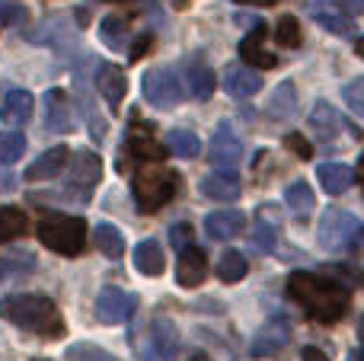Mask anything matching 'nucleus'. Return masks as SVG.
Masks as SVG:
<instances>
[{"label": "nucleus", "instance_id": "obj_1", "mask_svg": "<svg viewBox=\"0 0 364 361\" xmlns=\"http://www.w3.org/2000/svg\"><path fill=\"white\" fill-rule=\"evenodd\" d=\"M288 298L316 323H339L348 313L352 294L346 285L333 279H323L314 272H294L288 279Z\"/></svg>", "mask_w": 364, "mask_h": 361}, {"label": "nucleus", "instance_id": "obj_2", "mask_svg": "<svg viewBox=\"0 0 364 361\" xmlns=\"http://www.w3.org/2000/svg\"><path fill=\"white\" fill-rule=\"evenodd\" d=\"M0 317L10 320L13 326L26 333H36L42 339L64 336V317L58 304L42 294H13V298L0 301Z\"/></svg>", "mask_w": 364, "mask_h": 361}, {"label": "nucleus", "instance_id": "obj_3", "mask_svg": "<svg viewBox=\"0 0 364 361\" xmlns=\"http://www.w3.org/2000/svg\"><path fill=\"white\" fill-rule=\"evenodd\" d=\"M36 237L51 253L77 256L87 247V221L74 217V215H58V211H51V215H45L42 221H38Z\"/></svg>", "mask_w": 364, "mask_h": 361}, {"label": "nucleus", "instance_id": "obj_4", "mask_svg": "<svg viewBox=\"0 0 364 361\" xmlns=\"http://www.w3.org/2000/svg\"><path fill=\"white\" fill-rule=\"evenodd\" d=\"M176 189H179V176L160 163L138 170V176H134V183H132L134 202H138V208L144 211V215L160 211L173 195H176Z\"/></svg>", "mask_w": 364, "mask_h": 361}, {"label": "nucleus", "instance_id": "obj_5", "mask_svg": "<svg viewBox=\"0 0 364 361\" xmlns=\"http://www.w3.org/2000/svg\"><path fill=\"white\" fill-rule=\"evenodd\" d=\"M358 217L346 208H326L320 217V227H316V240H320L323 249L329 253H342L348 249L355 240H358Z\"/></svg>", "mask_w": 364, "mask_h": 361}, {"label": "nucleus", "instance_id": "obj_6", "mask_svg": "<svg viewBox=\"0 0 364 361\" xmlns=\"http://www.w3.org/2000/svg\"><path fill=\"white\" fill-rule=\"evenodd\" d=\"M310 131H316V141L323 144H339V141H358L361 131L352 122L342 119V112L326 99H316L310 109Z\"/></svg>", "mask_w": 364, "mask_h": 361}, {"label": "nucleus", "instance_id": "obj_7", "mask_svg": "<svg viewBox=\"0 0 364 361\" xmlns=\"http://www.w3.org/2000/svg\"><path fill=\"white\" fill-rule=\"evenodd\" d=\"M141 90H144V99L157 109H173V106H179V99H182V80L173 68L147 70Z\"/></svg>", "mask_w": 364, "mask_h": 361}, {"label": "nucleus", "instance_id": "obj_8", "mask_svg": "<svg viewBox=\"0 0 364 361\" xmlns=\"http://www.w3.org/2000/svg\"><path fill=\"white\" fill-rule=\"evenodd\" d=\"M102 176V160L93 151H77L70 153V173H68V195H77L87 202L93 195L96 183Z\"/></svg>", "mask_w": 364, "mask_h": 361}, {"label": "nucleus", "instance_id": "obj_9", "mask_svg": "<svg viewBox=\"0 0 364 361\" xmlns=\"http://www.w3.org/2000/svg\"><path fill=\"white\" fill-rule=\"evenodd\" d=\"M179 355V330L166 317H157L144 333L141 358L144 361H173Z\"/></svg>", "mask_w": 364, "mask_h": 361}, {"label": "nucleus", "instance_id": "obj_10", "mask_svg": "<svg viewBox=\"0 0 364 361\" xmlns=\"http://www.w3.org/2000/svg\"><path fill=\"white\" fill-rule=\"evenodd\" d=\"M134 311H138V298L128 291H122V288H102L100 298H96V320L106 326H122L128 323V320L134 317Z\"/></svg>", "mask_w": 364, "mask_h": 361}, {"label": "nucleus", "instance_id": "obj_11", "mask_svg": "<svg viewBox=\"0 0 364 361\" xmlns=\"http://www.w3.org/2000/svg\"><path fill=\"white\" fill-rule=\"evenodd\" d=\"M154 128H144L134 122L132 134H128V144L122 147V160H119V173H125L132 166V160H144V163H160L164 160V147L154 141Z\"/></svg>", "mask_w": 364, "mask_h": 361}, {"label": "nucleus", "instance_id": "obj_12", "mask_svg": "<svg viewBox=\"0 0 364 361\" xmlns=\"http://www.w3.org/2000/svg\"><path fill=\"white\" fill-rule=\"evenodd\" d=\"M211 163L220 166V170H233V166H240V160H243V141L233 134L230 125H220L218 131H214L211 138Z\"/></svg>", "mask_w": 364, "mask_h": 361}, {"label": "nucleus", "instance_id": "obj_13", "mask_svg": "<svg viewBox=\"0 0 364 361\" xmlns=\"http://www.w3.org/2000/svg\"><path fill=\"white\" fill-rule=\"evenodd\" d=\"M45 128L51 134H68L74 128V106L64 90H48L45 93Z\"/></svg>", "mask_w": 364, "mask_h": 361}, {"label": "nucleus", "instance_id": "obj_14", "mask_svg": "<svg viewBox=\"0 0 364 361\" xmlns=\"http://www.w3.org/2000/svg\"><path fill=\"white\" fill-rule=\"evenodd\" d=\"M220 83H224V90L230 96H237V99H250V96H256L259 90H262L259 70L246 68V64H230V68L224 70V77H220Z\"/></svg>", "mask_w": 364, "mask_h": 361}, {"label": "nucleus", "instance_id": "obj_15", "mask_svg": "<svg viewBox=\"0 0 364 361\" xmlns=\"http://www.w3.org/2000/svg\"><path fill=\"white\" fill-rule=\"evenodd\" d=\"M68 163H70V151H68V147H64V144L51 147V151H45L36 163H29V170H26V183H48V179L61 176V170Z\"/></svg>", "mask_w": 364, "mask_h": 361}, {"label": "nucleus", "instance_id": "obj_16", "mask_svg": "<svg viewBox=\"0 0 364 361\" xmlns=\"http://www.w3.org/2000/svg\"><path fill=\"white\" fill-rule=\"evenodd\" d=\"M208 275V256L198 247H186L179 249V262H176V281L182 288H198Z\"/></svg>", "mask_w": 364, "mask_h": 361}, {"label": "nucleus", "instance_id": "obj_17", "mask_svg": "<svg viewBox=\"0 0 364 361\" xmlns=\"http://www.w3.org/2000/svg\"><path fill=\"white\" fill-rule=\"evenodd\" d=\"M243 185H240V176L233 170H218V173H208L201 179V195L211 198V202H237Z\"/></svg>", "mask_w": 364, "mask_h": 361}, {"label": "nucleus", "instance_id": "obj_18", "mask_svg": "<svg viewBox=\"0 0 364 361\" xmlns=\"http://www.w3.org/2000/svg\"><path fill=\"white\" fill-rule=\"evenodd\" d=\"M243 227H246V217L237 208H220L205 217V230L211 240H233V237L243 234Z\"/></svg>", "mask_w": 364, "mask_h": 361}, {"label": "nucleus", "instance_id": "obj_19", "mask_svg": "<svg viewBox=\"0 0 364 361\" xmlns=\"http://www.w3.org/2000/svg\"><path fill=\"white\" fill-rule=\"evenodd\" d=\"M96 90L102 93V99L109 102L112 109H119V102L125 99L128 93V77L119 64H100L96 70Z\"/></svg>", "mask_w": 364, "mask_h": 361}, {"label": "nucleus", "instance_id": "obj_20", "mask_svg": "<svg viewBox=\"0 0 364 361\" xmlns=\"http://www.w3.org/2000/svg\"><path fill=\"white\" fill-rule=\"evenodd\" d=\"M262 42H265V23H259V26H252V32L240 42V58H243L250 68L269 70V68H275L278 64V58L272 55V51H265Z\"/></svg>", "mask_w": 364, "mask_h": 361}, {"label": "nucleus", "instance_id": "obj_21", "mask_svg": "<svg viewBox=\"0 0 364 361\" xmlns=\"http://www.w3.org/2000/svg\"><path fill=\"white\" fill-rule=\"evenodd\" d=\"M32 106H36V99H32L29 90H10L0 102V119L6 125H26L32 119Z\"/></svg>", "mask_w": 364, "mask_h": 361}, {"label": "nucleus", "instance_id": "obj_22", "mask_svg": "<svg viewBox=\"0 0 364 361\" xmlns=\"http://www.w3.org/2000/svg\"><path fill=\"white\" fill-rule=\"evenodd\" d=\"M288 339H291V330H288L284 323H278V320H275V323H269L256 339H252V349H250V352H252L256 358L278 355V352L288 345Z\"/></svg>", "mask_w": 364, "mask_h": 361}, {"label": "nucleus", "instance_id": "obj_23", "mask_svg": "<svg viewBox=\"0 0 364 361\" xmlns=\"http://www.w3.org/2000/svg\"><path fill=\"white\" fill-rule=\"evenodd\" d=\"M316 183H320L323 192H329V195H342V192L352 189L355 173L348 170L346 163H320L316 166Z\"/></svg>", "mask_w": 364, "mask_h": 361}, {"label": "nucleus", "instance_id": "obj_24", "mask_svg": "<svg viewBox=\"0 0 364 361\" xmlns=\"http://www.w3.org/2000/svg\"><path fill=\"white\" fill-rule=\"evenodd\" d=\"M186 83H188V93L195 96V99H208V96L214 93V70L208 68L201 58H192V61L186 64Z\"/></svg>", "mask_w": 364, "mask_h": 361}, {"label": "nucleus", "instance_id": "obj_25", "mask_svg": "<svg viewBox=\"0 0 364 361\" xmlns=\"http://www.w3.org/2000/svg\"><path fill=\"white\" fill-rule=\"evenodd\" d=\"M134 269H138L141 275H164L166 269V259H164V247H160L157 240H141L138 247H134Z\"/></svg>", "mask_w": 364, "mask_h": 361}, {"label": "nucleus", "instance_id": "obj_26", "mask_svg": "<svg viewBox=\"0 0 364 361\" xmlns=\"http://www.w3.org/2000/svg\"><path fill=\"white\" fill-rule=\"evenodd\" d=\"M93 240H96V249H100L102 256H109V259H122V256H125V234H122L115 224L100 221L93 230Z\"/></svg>", "mask_w": 364, "mask_h": 361}, {"label": "nucleus", "instance_id": "obj_27", "mask_svg": "<svg viewBox=\"0 0 364 361\" xmlns=\"http://www.w3.org/2000/svg\"><path fill=\"white\" fill-rule=\"evenodd\" d=\"M326 0H314V4H310V13H314V19L316 23L323 26V29H329L333 32V36H352L355 32V23H352V16H348V13H329L326 6Z\"/></svg>", "mask_w": 364, "mask_h": 361}, {"label": "nucleus", "instance_id": "obj_28", "mask_svg": "<svg viewBox=\"0 0 364 361\" xmlns=\"http://www.w3.org/2000/svg\"><path fill=\"white\" fill-rule=\"evenodd\" d=\"M294 112H297V90H294V83L291 80H284L282 87L272 93L269 115L272 119H278V122H288V119H294Z\"/></svg>", "mask_w": 364, "mask_h": 361}, {"label": "nucleus", "instance_id": "obj_29", "mask_svg": "<svg viewBox=\"0 0 364 361\" xmlns=\"http://www.w3.org/2000/svg\"><path fill=\"white\" fill-rule=\"evenodd\" d=\"M26 230H29V217H26L23 208H16V205L0 208V247L16 240V237H23Z\"/></svg>", "mask_w": 364, "mask_h": 361}, {"label": "nucleus", "instance_id": "obj_30", "mask_svg": "<svg viewBox=\"0 0 364 361\" xmlns=\"http://www.w3.org/2000/svg\"><path fill=\"white\" fill-rule=\"evenodd\" d=\"M128 19L125 16H119V13H112V16H106L100 23V38L109 45V48H115V51H122L125 48V42H128Z\"/></svg>", "mask_w": 364, "mask_h": 361}, {"label": "nucleus", "instance_id": "obj_31", "mask_svg": "<svg viewBox=\"0 0 364 361\" xmlns=\"http://www.w3.org/2000/svg\"><path fill=\"white\" fill-rule=\"evenodd\" d=\"M284 202H288L291 211H297V215H307V211H314L316 195H314V189H310V183L297 179V183H291L288 189H284Z\"/></svg>", "mask_w": 364, "mask_h": 361}, {"label": "nucleus", "instance_id": "obj_32", "mask_svg": "<svg viewBox=\"0 0 364 361\" xmlns=\"http://www.w3.org/2000/svg\"><path fill=\"white\" fill-rule=\"evenodd\" d=\"M166 144H170V151L182 160H192L201 153V141L195 138L192 131H186V128H173V131L166 134Z\"/></svg>", "mask_w": 364, "mask_h": 361}, {"label": "nucleus", "instance_id": "obj_33", "mask_svg": "<svg viewBox=\"0 0 364 361\" xmlns=\"http://www.w3.org/2000/svg\"><path fill=\"white\" fill-rule=\"evenodd\" d=\"M246 272H250V262H246V256L237 253V249H227V253L218 259V279L220 281H240Z\"/></svg>", "mask_w": 364, "mask_h": 361}, {"label": "nucleus", "instance_id": "obj_34", "mask_svg": "<svg viewBox=\"0 0 364 361\" xmlns=\"http://www.w3.org/2000/svg\"><path fill=\"white\" fill-rule=\"evenodd\" d=\"M26 153V134L0 131V166H13Z\"/></svg>", "mask_w": 364, "mask_h": 361}, {"label": "nucleus", "instance_id": "obj_35", "mask_svg": "<svg viewBox=\"0 0 364 361\" xmlns=\"http://www.w3.org/2000/svg\"><path fill=\"white\" fill-rule=\"evenodd\" d=\"M64 361H122V358H115L112 352L100 349V345H93V343H74L64 352Z\"/></svg>", "mask_w": 364, "mask_h": 361}, {"label": "nucleus", "instance_id": "obj_36", "mask_svg": "<svg viewBox=\"0 0 364 361\" xmlns=\"http://www.w3.org/2000/svg\"><path fill=\"white\" fill-rule=\"evenodd\" d=\"M275 42L282 45V48H297V45L304 42L301 23H297L294 16H282V19L275 23Z\"/></svg>", "mask_w": 364, "mask_h": 361}, {"label": "nucleus", "instance_id": "obj_37", "mask_svg": "<svg viewBox=\"0 0 364 361\" xmlns=\"http://www.w3.org/2000/svg\"><path fill=\"white\" fill-rule=\"evenodd\" d=\"M252 243H256V249H262V253H272L278 243V234H275V224L265 221V215H259V221L252 224Z\"/></svg>", "mask_w": 364, "mask_h": 361}, {"label": "nucleus", "instance_id": "obj_38", "mask_svg": "<svg viewBox=\"0 0 364 361\" xmlns=\"http://www.w3.org/2000/svg\"><path fill=\"white\" fill-rule=\"evenodd\" d=\"M342 99H346V106L352 109L358 119H364V77L352 80L346 90H342Z\"/></svg>", "mask_w": 364, "mask_h": 361}, {"label": "nucleus", "instance_id": "obj_39", "mask_svg": "<svg viewBox=\"0 0 364 361\" xmlns=\"http://www.w3.org/2000/svg\"><path fill=\"white\" fill-rule=\"evenodd\" d=\"M284 147H288V151L294 153L297 160H310V157H314V147H310V141L304 138V134H297V131L284 134Z\"/></svg>", "mask_w": 364, "mask_h": 361}, {"label": "nucleus", "instance_id": "obj_40", "mask_svg": "<svg viewBox=\"0 0 364 361\" xmlns=\"http://www.w3.org/2000/svg\"><path fill=\"white\" fill-rule=\"evenodd\" d=\"M170 243L176 249L192 247V224H173L170 227Z\"/></svg>", "mask_w": 364, "mask_h": 361}, {"label": "nucleus", "instance_id": "obj_41", "mask_svg": "<svg viewBox=\"0 0 364 361\" xmlns=\"http://www.w3.org/2000/svg\"><path fill=\"white\" fill-rule=\"evenodd\" d=\"M36 266V262H32V256L29 253H23V256H10V259L6 262H0V269H4V272H16V269H32Z\"/></svg>", "mask_w": 364, "mask_h": 361}, {"label": "nucleus", "instance_id": "obj_42", "mask_svg": "<svg viewBox=\"0 0 364 361\" xmlns=\"http://www.w3.org/2000/svg\"><path fill=\"white\" fill-rule=\"evenodd\" d=\"M151 48H154V36H151V32H144V36H138V42L132 45V61H141V58H144Z\"/></svg>", "mask_w": 364, "mask_h": 361}, {"label": "nucleus", "instance_id": "obj_43", "mask_svg": "<svg viewBox=\"0 0 364 361\" xmlns=\"http://www.w3.org/2000/svg\"><path fill=\"white\" fill-rule=\"evenodd\" d=\"M26 19V10H19V6H6L0 4V23H23Z\"/></svg>", "mask_w": 364, "mask_h": 361}, {"label": "nucleus", "instance_id": "obj_44", "mask_svg": "<svg viewBox=\"0 0 364 361\" xmlns=\"http://www.w3.org/2000/svg\"><path fill=\"white\" fill-rule=\"evenodd\" d=\"M336 6H339L342 13H348V16H355V13H364V0H336Z\"/></svg>", "mask_w": 364, "mask_h": 361}, {"label": "nucleus", "instance_id": "obj_45", "mask_svg": "<svg viewBox=\"0 0 364 361\" xmlns=\"http://www.w3.org/2000/svg\"><path fill=\"white\" fill-rule=\"evenodd\" d=\"M304 361H329V358H326V352H320L316 345H307V349H304Z\"/></svg>", "mask_w": 364, "mask_h": 361}, {"label": "nucleus", "instance_id": "obj_46", "mask_svg": "<svg viewBox=\"0 0 364 361\" xmlns=\"http://www.w3.org/2000/svg\"><path fill=\"white\" fill-rule=\"evenodd\" d=\"M237 4H246V6H272L278 0H237Z\"/></svg>", "mask_w": 364, "mask_h": 361}, {"label": "nucleus", "instance_id": "obj_47", "mask_svg": "<svg viewBox=\"0 0 364 361\" xmlns=\"http://www.w3.org/2000/svg\"><path fill=\"white\" fill-rule=\"evenodd\" d=\"M355 55H358V58H361V61H364V36L358 38V42H355Z\"/></svg>", "mask_w": 364, "mask_h": 361}, {"label": "nucleus", "instance_id": "obj_48", "mask_svg": "<svg viewBox=\"0 0 364 361\" xmlns=\"http://www.w3.org/2000/svg\"><path fill=\"white\" fill-rule=\"evenodd\" d=\"M348 361H364L361 352H348Z\"/></svg>", "mask_w": 364, "mask_h": 361}, {"label": "nucleus", "instance_id": "obj_49", "mask_svg": "<svg viewBox=\"0 0 364 361\" xmlns=\"http://www.w3.org/2000/svg\"><path fill=\"white\" fill-rule=\"evenodd\" d=\"M192 361H211V358H208L205 352H195V355H192Z\"/></svg>", "mask_w": 364, "mask_h": 361}, {"label": "nucleus", "instance_id": "obj_50", "mask_svg": "<svg viewBox=\"0 0 364 361\" xmlns=\"http://www.w3.org/2000/svg\"><path fill=\"white\" fill-rule=\"evenodd\" d=\"M358 176H361V185H364V157H361V166H358Z\"/></svg>", "mask_w": 364, "mask_h": 361}, {"label": "nucleus", "instance_id": "obj_51", "mask_svg": "<svg viewBox=\"0 0 364 361\" xmlns=\"http://www.w3.org/2000/svg\"><path fill=\"white\" fill-rule=\"evenodd\" d=\"M176 6H188V0H176Z\"/></svg>", "mask_w": 364, "mask_h": 361}, {"label": "nucleus", "instance_id": "obj_52", "mask_svg": "<svg viewBox=\"0 0 364 361\" xmlns=\"http://www.w3.org/2000/svg\"><path fill=\"white\" fill-rule=\"evenodd\" d=\"M361 345H364V323H361Z\"/></svg>", "mask_w": 364, "mask_h": 361}, {"label": "nucleus", "instance_id": "obj_53", "mask_svg": "<svg viewBox=\"0 0 364 361\" xmlns=\"http://www.w3.org/2000/svg\"><path fill=\"white\" fill-rule=\"evenodd\" d=\"M112 4H119V0H112Z\"/></svg>", "mask_w": 364, "mask_h": 361}]
</instances>
